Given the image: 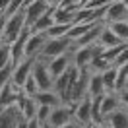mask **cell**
Segmentation results:
<instances>
[{
	"label": "cell",
	"instance_id": "52a82bcc",
	"mask_svg": "<svg viewBox=\"0 0 128 128\" xmlns=\"http://www.w3.org/2000/svg\"><path fill=\"white\" fill-rule=\"evenodd\" d=\"M72 105V122H76L78 126H88L91 124V99L84 97L78 103Z\"/></svg>",
	"mask_w": 128,
	"mask_h": 128
},
{
	"label": "cell",
	"instance_id": "1f68e13d",
	"mask_svg": "<svg viewBox=\"0 0 128 128\" xmlns=\"http://www.w3.org/2000/svg\"><path fill=\"white\" fill-rule=\"evenodd\" d=\"M12 64H8V66H4V68H0V88L2 86H6L10 82V78H12Z\"/></svg>",
	"mask_w": 128,
	"mask_h": 128
},
{
	"label": "cell",
	"instance_id": "83f0119b",
	"mask_svg": "<svg viewBox=\"0 0 128 128\" xmlns=\"http://www.w3.org/2000/svg\"><path fill=\"white\" fill-rule=\"evenodd\" d=\"M22 8H24V0H10L2 16H4V18H8V16H12V14H16L18 10H22Z\"/></svg>",
	"mask_w": 128,
	"mask_h": 128
},
{
	"label": "cell",
	"instance_id": "7402d4cb",
	"mask_svg": "<svg viewBox=\"0 0 128 128\" xmlns=\"http://www.w3.org/2000/svg\"><path fill=\"white\" fill-rule=\"evenodd\" d=\"M128 66H122V68H116V76H114V86H112V91L118 93L122 89L128 88Z\"/></svg>",
	"mask_w": 128,
	"mask_h": 128
},
{
	"label": "cell",
	"instance_id": "7a4b0ae2",
	"mask_svg": "<svg viewBox=\"0 0 128 128\" xmlns=\"http://www.w3.org/2000/svg\"><path fill=\"white\" fill-rule=\"evenodd\" d=\"M70 50H72V41L68 39V37L47 39L37 58H41V60H50V58L60 56V54H64V52H70Z\"/></svg>",
	"mask_w": 128,
	"mask_h": 128
},
{
	"label": "cell",
	"instance_id": "e575fe53",
	"mask_svg": "<svg viewBox=\"0 0 128 128\" xmlns=\"http://www.w3.org/2000/svg\"><path fill=\"white\" fill-rule=\"evenodd\" d=\"M60 128H80V126H78L76 122H72V120H70V122H66V124H64V126H60Z\"/></svg>",
	"mask_w": 128,
	"mask_h": 128
},
{
	"label": "cell",
	"instance_id": "d6a6232c",
	"mask_svg": "<svg viewBox=\"0 0 128 128\" xmlns=\"http://www.w3.org/2000/svg\"><path fill=\"white\" fill-rule=\"evenodd\" d=\"M25 122H27V128H41V124H39V120H37V118L25 120Z\"/></svg>",
	"mask_w": 128,
	"mask_h": 128
},
{
	"label": "cell",
	"instance_id": "5bb4252c",
	"mask_svg": "<svg viewBox=\"0 0 128 128\" xmlns=\"http://www.w3.org/2000/svg\"><path fill=\"white\" fill-rule=\"evenodd\" d=\"M20 120H24V116L16 105H10L0 111V128H16Z\"/></svg>",
	"mask_w": 128,
	"mask_h": 128
},
{
	"label": "cell",
	"instance_id": "9a60e30c",
	"mask_svg": "<svg viewBox=\"0 0 128 128\" xmlns=\"http://www.w3.org/2000/svg\"><path fill=\"white\" fill-rule=\"evenodd\" d=\"M103 122L109 128H128V112H126V107H120V109H116L114 112L107 114V116L103 118Z\"/></svg>",
	"mask_w": 128,
	"mask_h": 128
},
{
	"label": "cell",
	"instance_id": "836d02e7",
	"mask_svg": "<svg viewBox=\"0 0 128 128\" xmlns=\"http://www.w3.org/2000/svg\"><path fill=\"white\" fill-rule=\"evenodd\" d=\"M10 0H0V14H4V10H6V6H8Z\"/></svg>",
	"mask_w": 128,
	"mask_h": 128
},
{
	"label": "cell",
	"instance_id": "4fadbf2b",
	"mask_svg": "<svg viewBox=\"0 0 128 128\" xmlns=\"http://www.w3.org/2000/svg\"><path fill=\"white\" fill-rule=\"evenodd\" d=\"M120 107H126V105L120 103L118 95L114 93V91H107V93H103L101 95V103H99V111H101V116H107V114H111V112H114L116 109H120Z\"/></svg>",
	"mask_w": 128,
	"mask_h": 128
},
{
	"label": "cell",
	"instance_id": "ac0fdd59",
	"mask_svg": "<svg viewBox=\"0 0 128 128\" xmlns=\"http://www.w3.org/2000/svg\"><path fill=\"white\" fill-rule=\"evenodd\" d=\"M52 10H54V6H50V8H48L47 12H45V14L31 25V27H29V31H31V33H43V35H45L47 29L54 24V22H52Z\"/></svg>",
	"mask_w": 128,
	"mask_h": 128
},
{
	"label": "cell",
	"instance_id": "f35d334b",
	"mask_svg": "<svg viewBox=\"0 0 128 128\" xmlns=\"http://www.w3.org/2000/svg\"><path fill=\"white\" fill-rule=\"evenodd\" d=\"M31 2H35V0H24V8L27 6V4H31Z\"/></svg>",
	"mask_w": 128,
	"mask_h": 128
},
{
	"label": "cell",
	"instance_id": "d6986e66",
	"mask_svg": "<svg viewBox=\"0 0 128 128\" xmlns=\"http://www.w3.org/2000/svg\"><path fill=\"white\" fill-rule=\"evenodd\" d=\"M122 41L114 35V33L107 27V25H103L101 27V33H99V37H97V45H101L103 48H111V47H116V45H120Z\"/></svg>",
	"mask_w": 128,
	"mask_h": 128
},
{
	"label": "cell",
	"instance_id": "2e32d148",
	"mask_svg": "<svg viewBox=\"0 0 128 128\" xmlns=\"http://www.w3.org/2000/svg\"><path fill=\"white\" fill-rule=\"evenodd\" d=\"M20 91H22V89L14 88L10 82L6 86H2V88H0V111L6 109V107H10V105H16Z\"/></svg>",
	"mask_w": 128,
	"mask_h": 128
},
{
	"label": "cell",
	"instance_id": "484cf974",
	"mask_svg": "<svg viewBox=\"0 0 128 128\" xmlns=\"http://www.w3.org/2000/svg\"><path fill=\"white\" fill-rule=\"evenodd\" d=\"M72 18H74V14L64 8L54 6V10H52V22L54 24H72Z\"/></svg>",
	"mask_w": 128,
	"mask_h": 128
},
{
	"label": "cell",
	"instance_id": "d4e9b609",
	"mask_svg": "<svg viewBox=\"0 0 128 128\" xmlns=\"http://www.w3.org/2000/svg\"><path fill=\"white\" fill-rule=\"evenodd\" d=\"M107 27H109L122 43H126V39H128V24L126 22H114V24H109Z\"/></svg>",
	"mask_w": 128,
	"mask_h": 128
},
{
	"label": "cell",
	"instance_id": "8d00e7d4",
	"mask_svg": "<svg viewBox=\"0 0 128 128\" xmlns=\"http://www.w3.org/2000/svg\"><path fill=\"white\" fill-rule=\"evenodd\" d=\"M91 128H109L105 122H99V124H91Z\"/></svg>",
	"mask_w": 128,
	"mask_h": 128
},
{
	"label": "cell",
	"instance_id": "f546056e",
	"mask_svg": "<svg viewBox=\"0 0 128 128\" xmlns=\"http://www.w3.org/2000/svg\"><path fill=\"white\" fill-rule=\"evenodd\" d=\"M111 66H112V68H122V66H128V48H126V50H122L120 54H116V58L112 60Z\"/></svg>",
	"mask_w": 128,
	"mask_h": 128
},
{
	"label": "cell",
	"instance_id": "30bf717a",
	"mask_svg": "<svg viewBox=\"0 0 128 128\" xmlns=\"http://www.w3.org/2000/svg\"><path fill=\"white\" fill-rule=\"evenodd\" d=\"M88 78H89V68H78V78H76L72 91H70V103H78L84 97H88Z\"/></svg>",
	"mask_w": 128,
	"mask_h": 128
},
{
	"label": "cell",
	"instance_id": "e0dca14e",
	"mask_svg": "<svg viewBox=\"0 0 128 128\" xmlns=\"http://www.w3.org/2000/svg\"><path fill=\"white\" fill-rule=\"evenodd\" d=\"M107 93L103 88V82H101V72H89L88 78V97H99Z\"/></svg>",
	"mask_w": 128,
	"mask_h": 128
},
{
	"label": "cell",
	"instance_id": "277c9868",
	"mask_svg": "<svg viewBox=\"0 0 128 128\" xmlns=\"http://www.w3.org/2000/svg\"><path fill=\"white\" fill-rule=\"evenodd\" d=\"M31 78L35 80L39 91L52 89V78H50V74H48V68H47V62H45V60H41V58H35V60H33Z\"/></svg>",
	"mask_w": 128,
	"mask_h": 128
},
{
	"label": "cell",
	"instance_id": "f1b7e54d",
	"mask_svg": "<svg viewBox=\"0 0 128 128\" xmlns=\"http://www.w3.org/2000/svg\"><path fill=\"white\" fill-rule=\"evenodd\" d=\"M50 109H52V107H43V105H39V107H37V112H35V118L39 120V124H41V126H43V124L47 122L48 114H50Z\"/></svg>",
	"mask_w": 128,
	"mask_h": 128
},
{
	"label": "cell",
	"instance_id": "6da1fadb",
	"mask_svg": "<svg viewBox=\"0 0 128 128\" xmlns=\"http://www.w3.org/2000/svg\"><path fill=\"white\" fill-rule=\"evenodd\" d=\"M24 8L18 10L16 14L4 18V25H2V35H0V43L2 45H10L20 37V33L24 31Z\"/></svg>",
	"mask_w": 128,
	"mask_h": 128
},
{
	"label": "cell",
	"instance_id": "cb8c5ba5",
	"mask_svg": "<svg viewBox=\"0 0 128 128\" xmlns=\"http://www.w3.org/2000/svg\"><path fill=\"white\" fill-rule=\"evenodd\" d=\"M128 45L126 43H120V45H116V47H111V48H103V52H101V58H103L105 62L112 64V60L116 58V54H120L122 50H126Z\"/></svg>",
	"mask_w": 128,
	"mask_h": 128
},
{
	"label": "cell",
	"instance_id": "ffe728a7",
	"mask_svg": "<svg viewBox=\"0 0 128 128\" xmlns=\"http://www.w3.org/2000/svg\"><path fill=\"white\" fill-rule=\"evenodd\" d=\"M33 99H35L37 105H43V107H58V105H62L60 97L56 95L52 89H48V91H39Z\"/></svg>",
	"mask_w": 128,
	"mask_h": 128
},
{
	"label": "cell",
	"instance_id": "ab89813d",
	"mask_svg": "<svg viewBox=\"0 0 128 128\" xmlns=\"http://www.w3.org/2000/svg\"><path fill=\"white\" fill-rule=\"evenodd\" d=\"M0 16H2V14H0Z\"/></svg>",
	"mask_w": 128,
	"mask_h": 128
},
{
	"label": "cell",
	"instance_id": "7c38bea8",
	"mask_svg": "<svg viewBox=\"0 0 128 128\" xmlns=\"http://www.w3.org/2000/svg\"><path fill=\"white\" fill-rule=\"evenodd\" d=\"M47 37L43 33H31L27 41H25V47H24V58H37L41 52V48L45 45Z\"/></svg>",
	"mask_w": 128,
	"mask_h": 128
},
{
	"label": "cell",
	"instance_id": "4dcf8cb0",
	"mask_svg": "<svg viewBox=\"0 0 128 128\" xmlns=\"http://www.w3.org/2000/svg\"><path fill=\"white\" fill-rule=\"evenodd\" d=\"M8 64H12L10 62V48H8V45L0 43V68H4Z\"/></svg>",
	"mask_w": 128,
	"mask_h": 128
},
{
	"label": "cell",
	"instance_id": "44dd1931",
	"mask_svg": "<svg viewBox=\"0 0 128 128\" xmlns=\"http://www.w3.org/2000/svg\"><path fill=\"white\" fill-rule=\"evenodd\" d=\"M70 27H72V24H52L47 29L45 37H47V39H60V37H66L68 31H70Z\"/></svg>",
	"mask_w": 128,
	"mask_h": 128
},
{
	"label": "cell",
	"instance_id": "603a6c76",
	"mask_svg": "<svg viewBox=\"0 0 128 128\" xmlns=\"http://www.w3.org/2000/svg\"><path fill=\"white\" fill-rule=\"evenodd\" d=\"M95 25H99V24H89V22H86V24H72V27H70V31H68V39L70 41H76L78 37H82L84 33H88L91 27H95Z\"/></svg>",
	"mask_w": 128,
	"mask_h": 128
},
{
	"label": "cell",
	"instance_id": "8992f818",
	"mask_svg": "<svg viewBox=\"0 0 128 128\" xmlns=\"http://www.w3.org/2000/svg\"><path fill=\"white\" fill-rule=\"evenodd\" d=\"M72 120V105H58V107H52L50 109V114H48L47 122L43 124V128H60L64 126L66 122Z\"/></svg>",
	"mask_w": 128,
	"mask_h": 128
},
{
	"label": "cell",
	"instance_id": "60d3db41",
	"mask_svg": "<svg viewBox=\"0 0 128 128\" xmlns=\"http://www.w3.org/2000/svg\"><path fill=\"white\" fill-rule=\"evenodd\" d=\"M41 128H43V126H41Z\"/></svg>",
	"mask_w": 128,
	"mask_h": 128
},
{
	"label": "cell",
	"instance_id": "5b68a950",
	"mask_svg": "<svg viewBox=\"0 0 128 128\" xmlns=\"http://www.w3.org/2000/svg\"><path fill=\"white\" fill-rule=\"evenodd\" d=\"M128 20V4L126 0H114L109 6H105L103 12V24H114V22H126Z\"/></svg>",
	"mask_w": 128,
	"mask_h": 128
},
{
	"label": "cell",
	"instance_id": "3957f363",
	"mask_svg": "<svg viewBox=\"0 0 128 128\" xmlns=\"http://www.w3.org/2000/svg\"><path fill=\"white\" fill-rule=\"evenodd\" d=\"M101 52H103V47L97 45V43L88 45V47L72 48L70 50V54H72V66H76V68H88L93 58L101 56Z\"/></svg>",
	"mask_w": 128,
	"mask_h": 128
},
{
	"label": "cell",
	"instance_id": "ba28073f",
	"mask_svg": "<svg viewBox=\"0 0 128 128\" xmlns=\"http://www.w3.org/2000/svg\"><path fill=\"white\" fill-rule=\"evenodd\" d=\"M33 60L35 58H24V60H20V62L12 68V78H10V84L14 86V88L22 89L24 86V82L31 76V68H33Z\"/></svg>",
	"mask_w": 128,
	"mask_h": 128
},
{
	"label": "cell",
	"instance_id": "d590c367",
	"mask_svg": "<svg viewBox=\"0 0 128 128\" xmlns=\"http://www.w3.org/2000/svg\"><path fill=\"white\" fill-rule=\"evenodd\" d=\"M16 128H27V122H25V120H20L16 124Z\"/></svg>",
	"mask_w": 128,
	"mask_h": 128
},
{
	"label": "cell",
	"instance_id": "4316f807",
	"mask_svg": "<svg viewBox=\"0 0 128 128\" xmlns=\"http://www.w3.org/2000/svg\"><path fill=\"white\" fill-rule=\"evenodd\" d=\"M114 76H116V68L109 66L107 70L101 72V82H103L105 91H112V86H114Z\"/></svg>",
	"mask_w": 128,
	"mask_h": 128
},
{
	"label": "cell",
	"instance_id": "8fae6325",
	"mask_svg": "<svg viewBox=\"0 0 128 128\" xmlns=\"http://www.w3.org/2000/svg\"><path fill=\"white\" fill-rule=\"evenodd\" d=\"M47 62V68H48V74H50V78L54 80L58 78L62 72H66L70 66H72V54L70 52H64L60 56H54V58H50V60H45Z\"/></svg>",
	"mask_w": 128,
	"mask_h": 128
},
{
	"label": "cell",
	"instance_id": "9c48e42d",
	"mask_svg": "<svg viewBox=\"0 0 128 128\" xmlns=\"http://www.w3.org/2000/svg\"><path fill=\"white\" fill-rule=\"evenodd\" d=\"M48 8H50V4H48L47 0H35V2H31V4H27V6L24 8V25L29 29Z\"/></svg>",
	"mask_w": 128,
	"mask_h": 128
},
{
	"label": "cell",
	"instance_id": "74e56055",
	"mask_svg": "<svg viewBox=\"0 0 128 128\" xmlns=\"http://www.w3.org/2000/svg\"><path fill=\"white\" fill-rule=\"evenodd\" d=\"M48 4H50V6H56V4H58V2H60V0H47Z\"/></svg>",
	"mask_w": 128,
	"mask_h": 128
}]
</instances>
